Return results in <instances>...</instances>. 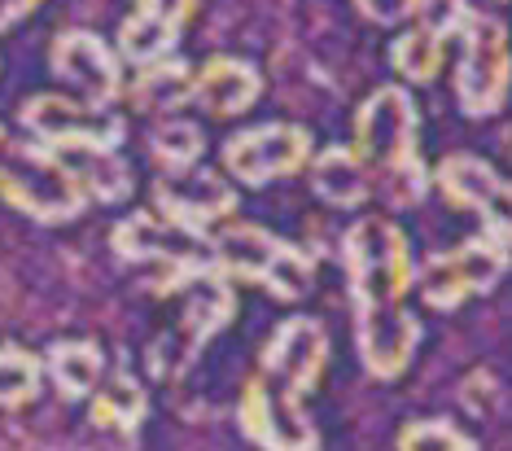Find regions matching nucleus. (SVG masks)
Wrapping results in <instances>:
<instances>
[{"label":"nucleus","mask_w":512,"mask_h":451,"mask_svg":"<svg viewBox=\"0 0 512 451\" xmlns=\"http://www.w3.org/2000/svg\"><path fill=\"white\" fill-rule=\"evenodd\" d=\"M346 281L355 303V342L359 360L372 377H399L416 355L421 325L403 307V294L412 285V246L403 228L390 219H359L342 241Z\"/></svg>","instance_id":"f257e3e1"},{"label":"nucleus","mask_w":512,"mask_h":451,"mask_svg":"<svg viewBox=\"0 0 512 451\" xmlns=\"http://www.w3.org/2000/svg\"><path fill=\"white\" fill-rule=\"evenodd\" d=\"M355 154L368 180L394 206H416L429 189V171L416 145V101L407 88H377L355 114Z\"/></svg>","instance_id":"f03ea898"},{"label":"nucleus","mask_w":512,"mask_h":451,"mask_svg":"<svg viewBox=\"0 0 512 451\" xmlns=\"http://www.w3.org/2000/svg\"><path fill=\"white\" fill-rule=\"evenodd\" d=\"M0 198L27 211L31 219H44V224L75 219L88 202L57 149L18 141L5 127H0Z\"/></svg>","instance_id":"7ed1b4c3"},{"label":"nucleus","mask_w":512,"mask_h":451,"mask_svg":"<svg viewBox=\"0 0 512 451\" xmlns=\"http://www.w3.org/2000/svg\"><path fill=\"white\" fill-rule=\"evenodd\" d=\"M329 364V333L311 316H289L276 325L272 342L263 351V373L246 386V395L276 403V408H302V399L316 390V381Z\"/></svg>","instance_id":"20e7f679"},{"label":"nucleus","mask_w":512,"mask_h":451,"mask_svg":"<svg viewBox=\"0 0 512 451\" xmlns=\"http://www.w3.org/2000/svg\"><path fill=\"white\" fill-rule=\"evenodd\" d=\"M460 71H456V97L460 110L473 119H486L504 106L508 97V31L499 27V18L491 14H473L460 27Z\"/></svg>","instance_id":"39448f33"},{"label":"nucleus","mask_w":512,"mask_h":451,"mask_svg":"<svg viewBox=\"0 0 512 451\" xmlns=\"http://www.w3.org/2000/svg\"><path fill=\"white\" fill-rule=\"evenodd\" d=\"M22 127L44 149H119L123 119H110L88 101L62 97V92H36L22 101Z\"/></svg>","instance_id":"423d86ee"},{"label":"nucleus","mask_w":512,"mask_h":451,"mask_svg":"<svg viewBox=\"0 0 512 451\" xmlns=\"http://www.w3.org/2000/svg\"><path fill=\"white\" fill-rule=\"evenodd\" d=\"M110 246L119 259L158 263L167 276L211 268V241L202 233H193V228L176 224V219L154 215V211H136V215H127L123 224H114Z\"/></svg>","instance_id":"0eeeda50"},{"label":"nucleus","mask_w":512,"mask_h":451,"mask_svg":"<svg viewBox=\"0 0 512 451\" xmlns=\"http://www.w3.org/2000/svg\"><path fill=\"white\" fill-rule=\"evenodd\" d=\"M504 268H508V246H499L491 237L460 241L456 250H442L425 263L421 298L438 311H451V307H460L464 298H477V294H486V289H495Z\"/></svg>","instance_id":"6e6552de"},{"label":"nucleus","mask_w":512,"mask_h":451,"mask_svg":"<svg viewBox=\"0 0 512 451\" xmlns=\"http://www.w3.org/2000/svg\"><path fill=\"white\" fill-rule=\"evenodd\" d=\"M167 289L180 294V303H184L176 333H167V342H162V346L176 342V355H171V364H167V373H176L184 360H193V355L237 316V298H232V289H228V276H219L215 268L167 276Z\"/></svg>","instance_id":"1a4fd4ad"},{"label":"nucleus","mask_w":512,"mask_h":451,"mask_svg":"<svg viewBox=\"0 0 512 451\" xmlns=\"http://www.w3.org/2000/svg\"><path fill=\"white\" fill-rule=\"evenodd\" d=\"M311 158V136L307 127L294 123H263L246 127L224 145V167L241 184H272L281 176H294Z\"/></svg>","instance_id":"9d476101"},{"label":"nucleus","mask_w":512,"mask_h":451,"mask_svg":"<svg viewBox=\"0 0 512 451\" xmlns=\"http://www.w3.org/2000/svg\"><path fill=\"white\" fill-rule=\"evenodd\" d=\"M416 22L390 44V66L399 71L407 84H429L442 71L447 44L460 36L469 5L464 0H421L416 5Z\"/></svg>","instance_id":"9b49d317"},{"label":"nucleus","mask_w":512,"mask_h":451,"mask_svg":"<svg viewBox=\"0 0 512 451\" xmlns=\"http://www.w3.org/2000/svg\"><path fill=\"white\" fill-rule=\"evenodd\" d=\"M438 189L447 193L451 206L482 219V237L508 246V180L486 158L447 154L438 163Z\"/></svg>","instance_id":"f8f14e48"},{"label":"nucleus","mask_w":512,"mask_h":451,"mask_svg":"<svg viewBox=\"0 0 512 451\" xmlns=\"http://www.w3.org/2000/svg\"><path fill=\"white\" fill-rule=\"evenodd\" d=\"M49 66L62 84L84 92L88 106L106 110L114 97H123V62L119 53H110V44L92 31H62L53 40Z\"/></svg>","instance_id":"ddd939ff"},{"label":"nucleus","mask_w":512,"mask_h":451,"mask_svg":"<svg viewBox=\"0 0 512 451\" xmlns=\"http://www.w3.org/2000/svg\"><path fill=\"white\" fill-rule=\"evenodd\" d=\"M154 198H158V215L176 219V224L193 228V233H202V228L228 219L232 206H237L232 184L224 176H215V171H206V167L162 171V176L154 180Z\"/></svg>","instance_id":"4468645a"},{"label":"nucleus","mask_w":512,"mask_h":451,"mask_svg":"<svg viewBox=\"0 0 512 451\" xmlns=\"http://www.w3.org/2000/svg\"><path fill=\"white\" fill-rule=\"evenodd\" d=\"M259 92H263V75L250 62H241V57H211L193 75L189 101H197L206 114L232 119V114H246L259 101Z\"/></svg>","instance_id":"2eb2a0df"},{"label":"nucleus","mask_w":512,"mask_h":451,"mask_svg":"<svg viewBox=\"0 0 512 451\" xmlns=\"http://www.w3.org/2000/svg\"><path fill=\"white\" fill-rule=\"evenodd\" d=\"M281 237L267 233L259 224H224L211 237V268L219 276H241V281H259L272 263Z\"/></svg>","instance_id":"dca6fc26"},{"label":"nucleus","mask_w":512,"mask_h":451,"mask_svg":"<svg viewBox=\"0 0 512 451\" xmlns=\"http://www.w3.org/2000/svg\"><path fill=\"white\" fill-rule=\"evenodd\" d=\"M307 163H311V189H316L329 206H342V211H351V206H364L372 198L368 167L359 163L355 149L329 145L324 154L307 158Z\"/></svg>","instance_id":"f3484780"},{"label":"nucleus","mask_w":512,"mask_h":451,"mask_svg":"<svg viewBox=\"0 0 512 451\" xmlns=\"http://www.w3.org/2000/svg\"><path fill=\"white\" fill-rule=\"evenodd\" d=\"M62 163L71 167L75 184L84 189V198L97 202H119L132 193V171L119 158V149H57Z\"/></svg>","instance_id":"a211bd4d"},{"label":"nucleus","mask_w":512,"mask_h":451,"mask_svg":"<svg viewBox=\"0 0 512 451\" xmlns=\"http://www.w3.org/2000/svg\"><path fill=\"white\" fill-rule=\"evenodd\" d=\"M136 101V110L145 114H171L180 106H189V92H193V71L176 57H162V62L141 66L136 84L127 88Z\"/></svg>","instance_id":"6ab92c4d"},{"label":"nucleus","mask_w":512,"mask_h":451,"mask_svg":"<svg viewBox=\"0 0 512 451\" xmlns=\"http://www.w3.org/2000/svg\"><path fill=\"white\" fill-rule=\"evenodd\" d=\"M49 373H53V386L62 390L66 399H88L92 390L101 386V373H106L101 346L97 342H57L49 351Z\"/></svg>","instance_id":"aec40b11"},{"label":"nucleus","mask_w":512,"mask_h":451,"mask_svg":"<svg viewBox=\"0 0 512 451\" xmlns=\"http://www.w3.org/2000/svg\"><path fill=\"white\" fill-rule=\"evenodd\" d=\"M141 421H145V390H141V381H136L132 373L110 377V386H101L97 399H92V425L132 434Z\"/></svg>","instance_id":"412c9836"},{"label":"nucleus","mask_w":512,"mask_h":451,"mask_svg":"<svg viewBox=\"0 0 512 451\" xmlns=\"http://www.w3.org/2000/svg\"><path fill=\"white\" fill-rule=\"evenodd\" d=\"M259 285L272 298H281V303H298V298H307L311 285H316V259H311L307 250L281 241L272 254V263H267V272L259 276Z\"/></svg>","instance_id":"4be33fe9"},{"label":"nucleus","mask_w":512,"mask_h":451,"mask_svg":"<svg viewBox=\"0 0 512 451\" xmlns=\"http://www.w3.org/2000/svg\"><path fill=\"white\" fill-rule=\"evenodd\" d=\"M176 40H180V27H171V22H162V18H149V14H132L119 31V53H123V62H132V66H149V62L171 57Z\"/></svg>","instance_id":"5701e85b"},{"label":"nucleus","mask_w":512,"mask_h":451,"mask_svg":"<svg viewBox=\"0 0 512 451\" xmlns=\"http://www.w3.org/2000/svg\"><path fill=\"white\" fill-rule=\"evenodd\" d=\"M206 149V136L197 123H184V119H167L154 127V136H149V154H154V163L162 171H184V167H197V158H202Z\"/></svg>","instance_id":"b1692460"},{"label":"nucleus","mask_w":512,"mask_h":451,"mask_svg":"<svg viewBox=\"0 0 512 451\" xmlns=\"http://www.w3.org/2000/svg\"><path fill=\"white\" fill-rule=\"evenodd\" d=\"M44 364L31 351L18 346H0V408H22L40 395Z\"/></svg>","instance_id":"393cba45"},{"label":"nucleus","mask_w":512,"mask_h":451,"mask_svg":"<svg viewBox=\"0 0 512 451\" xmlns=\"http://www.w3.org/2000/svg\"><path fill=\"white\" fill-rule=\"evenodd\" d=\"M399 451H473V443L451 421H412L399 434Z\"/></svg>","instance_id":"a878e982"},{"label":"nucleus","mask_w":512,"mask_h":451,"mask_svg":"<svg viewBox=\"0 0 512 451\" xmlns=\"http://www.w3.org/2000/svg\"><path fill=\"white\" fill-rule=\"evenodd\" d=\"M355 5H359V14H364L368 22H377V27H394V22L412 18L421 0H355Z\"/></svg>","instance_id":"bb28decb"},{"label":"nucleus","mask_w":512,"mask_h":451,"mask_svg":"<svg viewBox=\"0 0 512 451\" xmlns=\"http://www.w3.org/2000/svg\"><path fill=\"white\" fill-rule=\"evenodd\" d=\"M189 9H193V0H136V14L162 18V22H171V27H184Z\"/></svg>","instance_id":"cd10ccee"},{"label":"nucleus","mask_w":512,"mask_h":451,"mask_svg":"<svg viewBox=\"0 0 512 451\" xmlns=\"http://www.w3.org/2000/svg\"><path fill=\"white\" fill-rule=\"evenodd\" d=\"M36 9H40V0H0V31L22 22L27 14H36Z\"/></svg>","instance_id":"c85d7f7f"}]
</instances>
